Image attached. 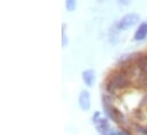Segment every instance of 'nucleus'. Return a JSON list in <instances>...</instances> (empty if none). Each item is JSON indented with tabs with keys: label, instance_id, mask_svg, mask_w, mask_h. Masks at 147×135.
<instances>
[{
	"label": "nucleus",
	"instance_id": "1",
	"mask_svg": "<svg viewBox=\"0 0 147 135\" xmlns=\"http://www.w3.org/2000/svg\"><path fill=\"white\" fill-rule=\"evenodd\" d=\"M130 85V80H129V74L125 73L124 70L120 69L116 72H113L110 75L109 82L106 84V89L109 93L114 94L115 90L117 89H125Z\"/></svg>",
	"mask_w": 147,
	"mask_h": 135
},
{
	"label": "nucleus",
	"instance_id": "2",
	"mask_svg": "<svg viewBox=\"0 0 147 135\" xmlns=\"http://www.w3.org/2000/svg\"><path fill=\"white\" fill-rule=\"evenodd\" d=\"M139 22V16L135 13H131V14H127L124 15L117 23V30H128L132 26H135L137 23Z\"/></svg>",
	"mask_w": 147,
	"mask_h": 135
},
{
	"label": "nucleus",
	"instance_id": "3",
	"mask_svg": "<svg viewBox=\"0 0 147 135\" xmlns=\"http://www.w3.org/2000/svg\"><path fill=\"white\" fill-rule=\"evenodd\" d=\"M79 104L82 110H89L90 108V96L88 91H82L79 97Z\"/></svg>",
	"mask_w": 147,
	"mask_h": 135
},
{
	"label": "nucleus",
	"instance_id": "4",
	"mask_svg": "<svg viewBox=\"0 0 147 135\" xmlns=\"http://www.w3.org/2000/svg\"><path fill=\"white\" fill-rule=\"evenodd\" d=\"M82 80L86 83V85L88 86H92V84L95 83L96 76H95V70L92 69H87L82 73Z\"/></svg>",
	"mask_w": 147,
	"mask_h": 135
},
{
	"label": "nucleus",
	"instance_id": "5",
	"mask_svg": "<svg viewBox=\"0 0 147 135\" xmlns=\"http://www.w3.org/2000/svg\"><path fill=\"white\" fill-rule=\"evenodd\" d=\"M147 36V23H142L138 27V30L135 33V40L136 41H142L146 39Z\"/></svg>",
	"mask_w": 147,
	"mask_h": 135
},
{
	"label": "nucleus",
	"instance_id": "6",
	"mask_svg": "<svg viewBox=\"0 0 147 135\" xmlns=\"http://www.w3.org/2000/svg\"><path fill=\"white\" fill-rule=\"evenodd\" d=\"M136 65L140 70L147 72V55H139L136 58Z\"/></svg>",
	"mask_w": 147,
	"mask_h": 135
},
{
	"label": "nucleus",
	"instance_id": "7",
	"mask_svg": "<svg viewBox=\"0 0 147 135\" xmlns=\"http://www.w3.org/2000/svg\"><path fill=\"white\" fill-rule=\"evenodd\" d=\"M98 125H97V128L99 132H102L103 135H105V133L109 131L110 128V125H109V122L107 119H98Z\"/></svg>",
	"mask_w": 147,
	"mask_h": 135
},
{
	"label": "nucleus",
	"instance_id": "8",
	"mask_svg": "<svg viewBox=\"0 0 147 135\" xmlns=\"http://www.w3.org/2000/svg\"><path fill=\"white\" fill-rule=\"evenodd\" d=\"M65 7L69 11H73L76 7V0H65Z\"/></svg>",
	"mask_w": 147,
	"mask_h": 135
},
{
	"label": "nucleus",
	"instance_id": "9",
	"mask_svg": "<svg viewBox=\"0 0 147 135\" xmlns=\"http://www.w3.org/2000/svg\"><path fill=\"white\" fill-rule=\"evenodd\" d=\"M64 29H65V25H63V32H62V47H66L67 45V37L65 36V31H64Z\"/></svg>",
	"mask_w": 147,
	"mask_h": 135
},
{
	"label": "nucleus",
	"instance_id": "10",
	"mask_svg": "<svg viewBox=\"0 0 147 135\" xmlns=\"http://www.w3.org/2000/svg\"><path fill=\"white\" fill-rule=\"evenodd\" d=\"M137 128H138V131L140 133H143L144 135H147V125L146 126H137Z\"/></svg>",
	"mask_w": 147,
	"mask_h": 135
},
{
	"label": "nucleus",
	"instance_id": "11",
	"mask_svg": "<svg viewBox=\"0 0 147 135\" xmlns=\"http://www.w3.org/2000/svg\"><path fill=\"white\" fill-rule=\"evenodd\" d=\"M130 1H131V0H119V3L127 6V5H129V3H130Z\"/></svg>",
	"mask_w": 147,
	"mask_h": 135
},
{
	"label": "nucleus",
	"instance_id": "12",
	"mask_svg": "<svg viewBox=\"0 0 147 135\" xmlns=\"http://www.w3.org/2000/svg\"><path fill=\"white\" fill-rule=\"evenodd\" d=\"M111 135H117V134H114V133H112V134H111Z\"/></svg>",
	"mask_w": 147,
	"mask_h": 135
},
{
	"label": "nucleus",
	"instance_id": "13",
	"mask_svg": "<svg viewBox=\"0 0 147 135\" xmlns=\"http://www.w3.org/2000/svg\"><path fill=\"white\" fill-rule=\"evenodd\" d=\"M98 1H103V0H98Z\"/></svg>",
	"mask_w": 147,
	"mask_h": 135
}]
</instances>
